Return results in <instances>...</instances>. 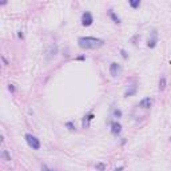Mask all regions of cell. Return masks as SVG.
<instances>
[{
	"mask_svg": "<svg viewBox=\"0 0 171 171\" xmlns=\"http://www.w3.org/2000/svg\"><path fill=\"white\" fill-rule=\"evenodd\" d=\"M78 44L82 49H96L104 44V40L98 38H91V36H83L78 39Z\"/></svg>",
	"mask_w": 171,
	"mask_h": 171,
	"instance_id": "1",
	"label": "cell"
},
{
	"mask_svg": "<svg viewBox=\"0 0 171 171\" xmlns=\"http://www.w3.org/2000/svg\"><path fill=\"white\" fill-rule=\"evenodd\" d=\"M25 140H27L28 146L31 147L32 150H39L40 148V140L36 138V136H34L32 134H25Z\"/></svg>",
	"mask_w": 171,
	"mask_h": 171,
	"instance_id": "2",
	"label": "cell"
},
{
	"mask_svg": "<svg viewBox=\"0 0 171 171\" xmlns=\"http://www.w3.org/2000/svg\"><path fill=\"white\" fill-rule=\"evenodd\" d=\"M92 23H94V18H92L91 12H88V11L83 12V15H82V24H83L84 27H88V25H91Z\"/></svg>",
	"mask_w": 171,
	"mask_h": 171,
	"instance_id": "3",
	"label": "cell"
},
{
	"mask_svg": "<svg viewBox=\"0 0 171 171\" xmlns=\"http://www.w3.org/2000/svg\"><path fill=\"white\" fill-rule=\"evenodd\" d=\"M120 71H122V68H120V66H119L118 63H111L110 64V73H111L112 78H116L119 76V73H120Z\"/></svg>",
	"mask_w": 171,
	"mask_h": 171,
	"instance_id": "4",
	"label": "cell"
},
{
	"mask_svg": "<svg viewBox=\"0 0 171 171\" xmlns=\"http://www.w3.org/2000/svg\"><path fill=\"white\" fill-rule=\"evenodd\" d=\"M139 106L142 108H150L151 106H152V99H151V98L142 99V100H140V103H139Z\"/></svg>",
	"mask_w": 171,
	"mask_h": 171,
	"instance_id": "5",
	"label": "cell"
},
{
	"mask_svg": "<svg viewBox=\"0 0 171 171\" xmlns=\"http://www.w3.org/2000/svg\"><path fill=\"white\" fill-rule=\"evenodd\" d=\"M120 131H122V126H120V123L112 122V124H111V133L114 134V135H118Z\"/></svg>",
	"mask_w": 171,
	"mask_h": 171,
	"instance_id": "6",
	"label": "cell"
},
{
	"mask_svg": "<svg viewBox=\"0 0 171 171\" xmlns=\"http://www.w3.org/2000/svg\"><path fill=\"white\" fill-rule=\"evenodd\" d=\"M56 52H58V47H56V44H52V45H49V49L47 51V59H49V58H52V56L56 55Z\"/></svg>",
	"mask_w": 171,
	"mask_h": 171,
	"instance_id": "7",
	"label": "cell"
},
{
	"mask_svg": "<svg viewBox=\"0 0 171 171\" xmlns=\"http://www.w3.org/2000/svg\"><path fill=\"white\" fill-rule=\"evenodd\" d=\"M147 45H148L150 48H154V47L157 45V32L154 34V38L152 39H148V43H147Z\"/></svg>",
	"mask_w": 171,
	"mask_h": 171,
	"instance_id": "8",
	"label": "cell"
},
{
	"mask_svg": "<svg viewBox=\"0 0 171 171\" xmlns=\"http://www.w3.org/2000/svg\"><path fill=\"white\" fill-rule=\"evenodd\" d=\"M108 15L111 16V19H112L114 21H115V23H120V19H119L118 16H116V15H115V12H114L112 10H110V11H108Z\"/></svg>",
	"mask_w": 171,
	"mask_h": 171,
	"instance_id": "9",
	"label": "cell"
},
{
	"mask_svg": "<svg viewBox=\"0 0 171 171\" xmlns=\"http://www.w3.org/2000/svg\"><path fill=\"white\" fill-rule=\"evenodd\" d=\"M164 88H166V78L162 76V78H161V80H159V90L163 91Z\"/></svg>",
	"mask_w": 171,
	"mask_h": 171,
	"instance_id": "10",
	"label": "cell"
},
{
	"mask_svg": "<svg viewBox=\"0 0 171 171\" xmlns=\"http://www.w3.org/2000/svg\"><path fill=\"white\" fill-rule=\"evenodd\" d=\"M128 4L131 5L133 8H138L140 5V0H130Z\"/></svg>",
	"mask_w": 171,
	"mask_h": 171,
	"instance_id": "11",
	"label": "cell"
},
{
	"mask_svg": "<svg viewBox=\"0 0 171 171\" xmlns=\"http://www.w3.org/2000/svg\"><path fill=\"white\" fill-rule=\"evenodd\" d=\"M135 92H136V86H133V88H130V90L126 91L124 96H131V95H134Z\"/></svg>",
	"mask_w": 171,
	"mask_h": 171,
	"instance_id": "12",
	"label": "cell"
},
{
	"mask_svg": "<svg viewBox=\"0 0 171 171\" xmlns=\"http://www.w3.org/2000/svg\"><path fill=\"white\" fill-rule=\"evenodd\" d=\"M1 158H3L4 161H11V157L8 155L7 150H3V151H1Z\"/></svg>",
	"mask_w": 171,
	"mask_h": 171,
	"instance_id": "13",
	"label": "cell"
},
{
	"mask_svg": "<svg viewBox=\"0 0 171 171\" xmlns=\"http://www.w3.org/2000/svg\"><path fill=\"white\" fill-rule=\"evenodd\" d=\"M42 171H56L54 168H49L47 164H42Z\"/></svg>",
	"mask_w": 171,
	"mask_h": 171,
	"instance_id": "14",
	"label": "cell"
},
{
	"mask_svg": "<svg viewBox=\"0 0 171 171\" xmlns=\"http://www.w3.org/2000/svg\"><path fill=\"white\" fill-rule=\"evenodd\" d=\"M114 116L115 118H120L122 116V111L120 110H114Z\"/></svg>",
	"mask_w": 171,
	"mask_h": 171,
	"instance_id": "15",
	"label": "cell"
},
{
	"mask_svg": "<svg viewBox=\"0 0 171 171\" xmlns=\"http://www.w3.org/2000/svg\"><path fill=\"white\" fill-rule=\"evenodd\" d=\"M96 168H98V170H100V171H103L106 168V166L103 163H98V164H96Z\"/></svg>",
	"mask_w": 171,
	"mask_h": 171,
	"instance_id": "16",
	"label": "cell"
},
{
	"mask_svg": "<svg viewBox=\"0 0 171 171\" xmlns=\"http://www.w3.org/2000/svg\"><path fill=\"white\" fill-rule=\"evenodd\" d=\"M66 126L68 127L70 130H75V126H73V123H72V122H68V123L66 124Z\"/></svg>",
	"mask_w": 171,
	"mask_h": 171,
	"instance_id": "17",
	"label": "cell"
},
{
	"mask_svg": "<svg viewBox=\"0 0 171 171\" xmlns=\"http://www.w3.org/2000/svg\"><path fill=\"white\" fill-rule=\"evenodd\" d=\"M120 54H122V56L124 58V59H127V54H126V51H124V49H122V51H120Z\"/></svg>",
	"mask_w": 171,
	"mask_h": 171,
	"instance_id": "18",
	"label": "cell"
},
{
	"mask_svg": "<svg viewBox=\"0 0 171 171\" xmlns=\"http://www.w3.org/2000/svg\"><path fill=\"white\" fill-rule=\"evenodd\" d=\"M10 91H15V88H14V86H12V84H10Z\"/></svg>",
	"mask_w": 171,
	"mask_h": 171,
	"instance_id": "19",
	"label": "cell"
},
{
	"mask_svg": "<svg viewBox=\"0 0 171 171\" xmlns=\"http://www.w3.org/2000/svg\"><path fill=\"white\" fill-rule=\"evenodd\" d=\"M123 170V167H120V168H116V171H122Z\"/></svg>",
	"mask_w": 171,
	"mask_h": 171,
	"instance_id": "20",
	"label": "cell"
}]
</instances>
